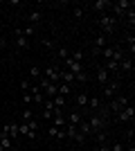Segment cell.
<instances>
[{
    "label": "cell",
    "mask_w": 135,
    "mask_h": 151,
    "mask_svg": "<svg viewBox=\"0 0 135 151\" xmlns=\"http://www.w3.org/2000/svg\"><path fill=\"white\" fill-rule=\"evenodd\" d=\"M74 81H79V83H86V81H88V75H86V70H84V72H79V75H74Z\"/></svg>",
    "instance_id": "4dcf8cb0"
},
{
    "label": "cell",
    "mask_w": 135,
    "mask_h": 151,
    "mask_svg": "<svg viewBox=\"0 0 135 151\" xmlns=\"http://www.w3.org/2000/svg\"><path fill=\"white\" fill-rule=\"evenodd\" d=\"M20 32H23V36H25V38H29V36H34V34H36V25H25Z\"/></svg>",
    "instance_id": "d4e9b609"
},
{
    "label": "cell",
    "mask_w": 135,
    "mask_h": 151,
    "mask_svg": "<svg viewBox=\"0 0 135 151\" xmlns=\"http://www.w3.org/2000/svg\"><path fill=\"white\" fill-rule=\"evenodd\" d=\"M88 108L92 111V113H97V111L101 108V99H99V97H90L88 99Z\"/></svg>",
    "instance_id": "d6986e66"
},
{
    "label": "cell",
    "mask_w": 135,
    "mask_h": 151,
    "mask_svg": "<svg viewBox=\"0 0 135 151\" xmlns=\"http://www.w3.org/2000/svg\"><path fill=\"white\" fill-rule=\"evenodd\" d=\"M126 151H135V145H133V140H129V147H126Z\"/></svg>",
    "instance_id": "ab89813d"
},
{
    "label": "cell",
    "mask_w": 135,
    "mask_h": 151,
    "mask_svg": "<svg viewBox=\"0 0 135 151\" xmlns=\"http://www.w3.org/2000/svg\"><path fill=\"white\" fill-rule=\"evenodd\" d=\"M47 135L54 140H65V129H59V126H50L47 129Z\"/></svg>",
    "instance_id": "4fadbf2b"
},
{
    "label": "cell",
    "mask_w": 135,
    "mask_h": 151,
    "mask_svg": "<svg viewBox=\"0 0 135 151\" xmlns=\"http://www.w3.org/2000/svg\"><path fill=\"white\" fill-rule=\"evenodd\" d=\"M43 45H45V47H50V50H52V47H54V43H52L50 38H43Z\"/></svg>",
    "instance_id": "f35d334b"
},
{
    "label": "cell",
    "mask_w": 135,
    "mask_h": 151,
    "mask_svg": "<svg viewBox=\"0 0 135 151\" xmlns=\"http://www.w3.org/2000/svg\"><path fill=\"white\" fill-rule=\"evenodd\" d=\"M70 59H74V61L81 63V61H84V50H74V52L70 54Z\"/></svg>",
    "instance_id": "f546056e"
},
{
    "label": "cell",
    "mask_w": 135,
    "mask_h": 151,
    "mask_svg": "<svg viewBox=\"0 0 135 151\" xmlns=\"http://www.w3.org/2000/svg\"><path fill=\"white\" fill-rule=\"evenodd\" d=\"M113 12L117 14V16H122V14H126V9L129 7H133V2H129V0H117V2H113Z\"/></svg>",
    "instance_id": "9c48e42d"
},
{
    "label": "cell",
    "mask_w": 135,
    "mask_h": 151,
    "mask_svg": "<svg viewBox=\"0 0 135 151\" xmlns=\"http://www.w3.org/2000/svg\"><path fill=\"white\" fill-rule=\"evenodd\" d=\"M110 5H113L110 0H97L95 5H92V12H99V14H104V12H106V9H108Z\"/></svg>",
    "instance_id": "e0dca14e"
},
{
    "label": "cell",
    "mask_w": 135,
    "mask_h": 151,
    "mask_svg": "<svg viewBox=\"0 0 135 151\" xmlns=\"http://www.w3.org/2000/svg\"><path fill=\"white\" fill-rule=\"evenodd\" d=\"M110 151H124V145L122 142H113V145H110Z\"/></svg>",
    "instance_id": "8d00e7d4"
},
{
    "label": "cell",
    "mask_w": 135,
    "mask_h": 151,
    "mask_svg": "<svg viewBox=\"0 0 135 151\" xmlns=\"http://www.w3.org/2000/svg\"><path fill=\"white\" fill-rule=\"evenodd\" d=\"M29 77H32V79H39V77H43V72H41L39 65H32V68H29Z\"/></svg>",
    "instance_id": "484cf974"
},
{
    "label": "cell",
    "mask_w": 135,
    "mask_h": 151,
    "mask_svg": "<svg viewBox=\"0 0 135 151\" xmlns=\"http://www.w3.org/2000/svg\"><path fill=\"white\" fill-rule=\"evenodd\" d=\"M14 34H16V41H14V45H16L18 50H27V47H29V38L23 36L20 27H18V29H14Z\"/></svg>",
    "instance_id": "ba28073f"
},
{
    "label": "cell",
    "mask_w": 135,
    "mask_h": 151,
    "mask_svg": "<svg viewBox=\"0 0 135 151\" xmlns=\"http://www.w3.org/2000/svg\"><path fill=\"white\" fill-rule=\"evenodd\" d=\"M113 52H115V45H106V47L101 50V54H99V57L106 59V61H110V59H113Z\"/></svg>",
    "instance_id": "7402d4cb"
},
{
    "label": "cell",
    "mask_w": 135,
    "mask_h": 151,
    "mask_svg": "<svg viewBox=\"0 0 135 151\" xmlns=\"http://www.w3.org/2000/svg\"><path fill=\"white\" fill-rule=\"evenodd\" d=\"M20 99H23V104H25V106H29V104H32V93H29V90H27V93H23V97H20Z\"/></svg>",
    "instance_id": "d6a6232c"
},
{
    "label": "cell",
    "mask_w": 135,
    "mask_h": 151,
    "mask_svg": "<svg viewBox=\"0 0 135 151\" xmlns=\"http://www.w3.org/2000/svg\"><path fill=\"white\" fill-rule=\"evenodd\" d=\"M5 47H7V41H5V38H0V50H5Z\"/></svg>",
    "instance_id": "60d3db41"
},
{
    "label": "cell",
    "mask_w": 135,
    "mask_h": 151,
    "mask_svg": "<svg viewBox=\"0 0 135 151\" xmlns=\"http://www.w3.org/2000/svg\"><path fill=\"white\" fill-rule=\"evenodd\" d=\"M41 117H43V120H52V111H45V108H43V113H41Z\"/></svg>",
    "instance_id": "74e56055"
},
{
    "label": "cell",
    "mask_w": 135,
    "mask_h": 151,
    "mask_svg": "<svg viewBox=\"0 0 135 151\" xmlns=\"http://www.w3.org/2000/svg\"><path fill=\"white\" fill-rule=\"evenodd\" d=\"M74 18H84V7H74Z\"/></svg>",
    "instance_id": "d590c367"
},
{
    "label": "cell",
    "mask_w": 135,
    "mask_h": 151,
    "mask_svg": "<svg viewBox=\"0 0 135 151\" xmlns=\"http://www.w3.org/2000/svg\"><path fill=\"white\" fill-rule=\"evenodd\" d=\"M41 18H43V12H41V9H32V12L27 14L29 25H36V23H41Z\"/></svg>",
    "instance_id": "9a60e30c"
},
{
    "label": "cell",
    "mask_w": 135,
    "mask_h": 151,
    "mask_svg": "<svg viewBox=\"0 0 135 151\" xmlns=\"http://www.w3.org/2000/svg\"><path fill=\"white\" fill-rule=\"evenodd\" d=\"M63 70L72 72V75H79V72H84V63L74 61V59H65L63 61Z\"/></svg>",
    "instance_id": "52a82bcc"
},
{
    "label": "cell",
    "mask_w": 135,
    "mask_h": 151,
    "mask_svg": "<svg viewBox=\"0 0 135 151\" xmlns=\"http://www.w3.org/2000/svg\"><path fill=\"white\" fill-rule=\"evenodd\" d=\"M88 99H90L88 93H79V95H77V106H79V108H86V106H88Z\"/></svg>",
    "instance_id": "44dd1931"
},
{
    "label": "cell",
    "mask_w": 135,
    "mask_h": 151,
    "mask_svg": "<svg viewBox=\"0 0 135 151\" xmlns=\"http://www.w3.org/2000/svg\"><path fill=\"white\" fill-rule=\"evenodd\" d=\"M2 133H5V135H9L11 140H16V138H18V124H5Z\"/></svg>",
    "instance_id": "2e32d148"
},
{
    "label": "cell",
    "mask_w": 135,
    "mask_h": 151,
    "mask_svg": "<svg viewBox=\"0 0 135 151\" xmlns=\"http://www.w3.org/2000/svg\"><path fill=\"white\" fill-rule=\"evenodd\" d=\"M108 81H110V75L106 72V68H104V65H97V83H99V86H106Z\"/></svg>",
    "instance_id": "8fae6325"
},
{
    "label": "cell",
    "mask_w": 135,
    "mask_h": 151,
    "mask_svg": "<svg viewBox=\"0 0 135 151\" xmlns=\"http://www.w3.org/2000/svg\"><path fill=\"white\" fill-rule=\"evenodd\" d=\"M88 126L92 133H99V131H106V120H104L99 113H92L88 117Z\"/></svg>",
    "instance_id": "7a4b0ae2"
},
{
    "label": "cell",
    "mask_w": 135,
    "mask_h": 151,
    "mask_svg": "<svg viewBox=\"0 0 135 151\" xmlns=\"http://www.w3.org/2000/svg\"><path fill=\"white\" fill-rule=\"evenodd\" d=\"M0 147H2V149L5 151H14V140L9 138V135H5V133H0Z\"/></svg>",
    "instance_id": "5bb4252c"
},
{
    "label": "cell",
    "mask_w": 135,
    "mask_h": 151,
    "mask_svg": "<svg viewBox=\"0 0 135 151\" xmlns=\"http://www.w3.org/2000/svg\"><path fill=\"white\" fill-rule=\"evenodd\" d=\"M43 77H45V79H50L52 83H59V68H56V65H47V68L43 70Z\"/></svg>",
    "instance_id": "30bf717a"
},
{
    "label": "cell",
    "mask_w": 135,
    "mask_h": 151,
    "mask_svg": "<svg viewBox=\"0 0 135 151\" xmlns=\"http://www.w3.org/2000/svg\"><path fill=\"white\" fill-rule=\"evenodd\" d=\"M56 90H59V95H61V97H65V95H70V93H72V88H70V86H68V83H61V81H59Z\"/></svg>",
    "instance_id": "cb8c5ba5"
},
{
    "label": "cell",
    "mask_w": 135,
    "mask_h": 151,
    "mask_svg": "<svg viewBox=\"0 0 135 151\" xmlns=\"http://www.w3.org/2000/svg\"><path fill=\"white\" fill-rule=\"evenodd\" d=\"M126 104H129V97H117V99H110V104H108L106 108H108V113L117 115L124 106H126Z\"/></svg>",
    "instance_id": "5b68a950"
},
{
    "label": "cell",
    "mask_w": 135,
    "mask_h": 151,
    "mask_svg": "<svg viewBox=\"0 0 135 151\" xmlns=\"http://www.w3.org/2000/svg\"><path fill=\"white\" fill-rule=\"evenodd\" d=\"M126 18H129V25H131V29H133L135 27V5L126 9Z\"/></svg>",
    "instance_id": "603a6c76"
},
{
    "label": "cell",
    "mask_w": 135,
    "mask_h": 151,
    "mask_svg": "<svg viewBox=\"0 0 135 151\" xmlns=\"http://www.w3.org/2000/svg\"><path fill=\"white\" fill-rule=\"evenodd\" d=\"M97 25L101 29V34L108 38V36H113V32H115V27H117V18L110 16V14H101V16L97 18Z\"/></svg>",
    "instance_id": "6da1fadb"
},
{
    "label": "cell",
    "mask_w": 135,
    "mask_h": 151,
    "mask_svg": "<svg viewBox=\"0 0 135 151\" xmlns=\"http://www.w3.org/2000/svg\"><path fill=\"white\" fill-rule=\"evenodd\" d=\"M65 120H68V124H74V126H77L79 122L84 120V117H81V113H79V111H72V113L68 115V117H65Z\"/></svg>",
    "instance_id": "ffe728a7"
},
{
    "label": "cell",
    "mask_w": 135,
    "mask_h": 151,
    "mask_svg": "<svg viewBox=\"0 0 135 151\" xmlns=\"http://www.w3.org/2000/svg\"><path fill=\"white\" fill-rule=\"evenodd\" d=\"M25 124L29 126V131H32V133H36V131H39V122L34 120V117H32V120H29V122H25Z\"/></svg>",
    "instance_id": "1f68e13d"
},
{
    "label": "cell",
    "mask_w": 135,
    "mask_h": 151,
    "mask_svg": "<svg viewBox=\"0 0 135 151\" xmlns=\"http://www.w3.org/2000/svg\"><path fill=\"white\" fill-rule=\"evenodd\" d=\"M34 117V113H32V108H25V111H23V122H29Z\"/></svg>",
    "instance_id": "836d02e7"
},
{
    "label": "cell",
    "mask_w": 135,
    "mask_h": 151,
    "mask_svg": "<svg viewBox=\"0 0 135 151\" xmlns=\"http://www.w3.org/2000/svg\"><path fill=\"white\" fill-rule=\"evenodd\" d=\"M29 90V81L27 79H20V93H27Z\"/></svg>",
    "instance_id": "e575fe53"
},
{
    "label": "cell",
    "mask_w": 135,
    "mask_h": 151,
    "mask_svg": "<svg viewBox=\"0 0 135 151\" xmlns=\"http://www.w3.org/2000/svg\"><path fill=\"white\" fill-rule=\"evenodd\" d=\"M18 135H25V138H29V140H34V138H36V133H32V131H29V126H27L25 122H20V124H18Z\"/></svg>",
    "instance_id": "ac0fdd59"
},
{
    "label": "cell",
    "mask_w": 135,
    "mask_h": 151,
    "mask_svg": "<svg viewBox=\"0 0 135 151\" xmlns=\"http://www.w3.org/2000/svg\"><path fill=\"white\" fill-rule=\"evenodd\" d=\"M119 72H124V75L133 72V57H124L119 61Z\"/></svg>",
    "instance_id": "7c38bea8"
},
{
    "label": "cell",
    "mask_w": 135,
    "mask_h": 151,
    "mask_svg": "<svg viewBox=\"0 0 135 151\" xmlns=\"http://www.w3.org/2000/svg\"><path fill=\"white\" fill-rule=\"evenodd\" d=\"M52 101H54V106H56V108H63L65 106V97H61V95L52 97Z\"/></svg>",
    "instance_id": "83f0119b"
},
{
    "label": "cell",
    "mask_w": 135,
    "mask_h": 151,
    "mask_svg": "<svg viewBox=\"0 0 135 151\" xmlns=\"http://www.w3.org/2000/svg\"><path fill=\"white\" fill-rule=\"evenodd\" d=\"M65 138L68 140H72V142H79V145H81V142H84V135H81V133H79V129L74 124H65Z\"/></svg>",
    "instance_id": "277c9868"
},
{
    "label": "cell",
    "mask_w": 135,
    "mask_h": 151,
    "mask_svg": "<svg viewBox=\"0 0 135 151\" xmlns=\"http://www.w3.org/2000/svg\"><path fill=\"white\" fill-rule=\"evenodd\" d=\"M117 93H119V81H113V79H110L106 86H101V95H104V97H108V99H113Z\"/></svg>",
    "instance_id": "8992f818"
},
{
    "label": "cell",
    "mask_w": 135,
    "mask_h": 151,
    "mask_svg": "<svg viewBox=\"0 0 135 151\" xmlns=\"http://www.w3.org/2000/svg\"><path fill=\"white\" fill-rule=\"evenodd\" d=\"M126 43H129V47H131V57H133V54H135V36H133V34H129V36H126Z\"/></svg>",
    "instance_id": "f1b7e54d"
},
{
    "label": "cell",
    "mask_w": 135,
    "mask_h": 151,
    "mask_svg": "<svg viewBox=\"0 0 135 151\" xmlns=\"http://www.w3.org/2000/svg\"><path fill=\"white\" fill-rule=\"evenodd\" d=\"M56 57L61 59V61H65V59H70V52L65 50V47H59V50H56Z\"/></svg>",
    "instance_id": "4316f807"
},
{
    "label": "cell",
    "mask_w": 135,
    "mask_h": 151,
    "mask_svg": "<svg viewBox=\"0 0 135 151\" xmlns=\"http://www.w3.org/2000/svg\"><path fill=\"white\" fill-rule=\"evenodd\" d=\"M133 117H135V106H133V104H126V106L115 115L117 122H133Z\"/></svg>",
    "instance_id": "3957f363"
}]
</instances>
